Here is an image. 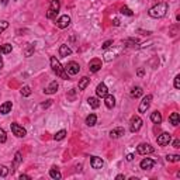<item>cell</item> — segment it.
I'll use <instances>...</instances> for the list:
<instances>
[{
	"label": "cell",
	"instance_id": "obj_34",
	"mask_svg": "<svg viewBox=\"0 0 180 180\" xmlns=\"http://www.w3.org/2000/svg\"><path fill=\"white\" fill-rule=\"evenodd\" d=\"M75 98H76V89H70L69 93H68V100L75 101Z\"/></svg>",
	"mask_w": 180,
	"mask_h": 180
},
{
	"label": "cell",
	"instance_id": "obj_14",
	"mask_svg": "<svg viewBox=\"0 0 180 180\" xmlns=\"http://www.w3.org/2000/svg\"><path fill=\"white\" fill-rule=\"evenodd\" d=\"M96 94H97V97H106L107 94H108V89H107V86L104 83H98L97 87H96Z\"/></svg>",
	"mask_w": 180,
	"mask_h": 180
},
{
	"label": "cell",
	"instance_id": "obj_17",
	"mask_svg": "<svg viewBox=\"0 0 180 180\" xmlns=\"http://www.w3.org/2000/svg\"><path fill=\"white\" fill-rule=\"evenodd\" d=\"M11 108H13V103L11 101H4L3 104H0V114L3 115L8 114L11 111Z\"/></svg>",
	"mask_w": 180,
	"mask_h": 180
},
{
	"label": "cell",
	"instance_id": "obj_43",
	"mask_svg": "<svg viewBox=\"0 0 180 180\" xmlns=\"http://www.w3.org/2000/svg\"><path fill=\"white\" fill-rule=\"evenodd\" d=\"M104 56H106V58H104V59H106V61H111V59L114 58V55H112V53H110V52H107Z\"/></svg>",
	"mask_w": 180,
	"mask_h": 180
},
{
	"label": "cell",
	"instance_id": "obj_50",
	"mask_svg": "<svg viewBox=\"0 0 180 180\" xmlns=\"http://www.w3.org/2000/svg\"><path fill=\"white\" fill-rule=\"evenodd\" d=\"M114 25H120V20L118 18H114V22H112Z\"/></svg>",
	"mask_w": 180,
	"mask_h": 180
},
{
	"label": "cell",
	"instance_id": "obj_15",
	"mask_svg": "<svg viewBox=\"0 0 180 180\" xmlns=\"http://www.w3.org/2000/svg\"><path fill=\"white\" fill-rule=\"evenodd\" d=\"M124 134H125V131H124L122 127H117V128H114V129H111V131H110V138H112V139H117V138L122 137Z\"/></svg>",
	"mask_w": 180,
	"mask_h": 180
},
{
	"label": "cell",
	"instance_id": "obj_12",
	"mask_svg": "<svg viewBox=\"0 0 180 180\" xmlns=\"http://www.w3.org/2000/svg\"><path fill=\"white\" fill-rule=\"evenodd\" d=\"M153 165H155L153 159H151V158H143L139 163V168L142 169V170H149V169L153 168Z\"/></svg>",
	"mask_w": 180,
	"mask_h": 180
},
{
	"label": "cell",
	"instance_id": "obj_23",
	"mask_svg": "<svg viewBox=\"0 0 180 180\" xmlns=\"http://www.w3.org/2000/svg\"><path fill=\"white\" fill-rule=\"evenodd\" d=\"M59 55L61 56H69V55H72V49H70L68 45H61L59 47Z\"/></svg>",
	"mask_w": 180,
	"mask_h": 180
},
{
	"label": "cell",
	"instance_id": "obj_10",
	"mask_svg": "<svg viewBox=\"0 0 180 180\" xmlns=\"http://www.w3.org/2000/svg\"><path fill=\"white\" fill-rule=\"evenodd\" d=\"M101 59H98V58H94V59H92V61L89 62V70H90V73H97L98 70L101 69Z\"/></svg>",
	"mask_w": 180,
	"mask_h": 180
},
{
	"label": "cell",
	"instance_id": "obj_42",
	"mask_svg": "<svg viewBox=\"0 0 180 180\" xmlns=\"http://www.w3.org/2000/svg\"><path fill=\"white\" fill-rule=\"evenodd\" d=\"M173 148H176V149L180 148V139H174L173 141Z\"/></svg>",
	"mask_w": 180,
	"mask_h": 180
},
{
	"label": "cell",
	"instance_id": "obj_32",
	"mask_svg": "<svg viewBox=\"0 0 180 180\" xmlns=\"http://www.w3.org/2000/svg\"><path fill=\"white\" fill-rule=\"evenodd\" d=\"M11 51H13V45H11V44L2 45V53H10Z\"/></svg>",
	"mask_w": 180,
	"mask_h": 180
},
{
	"label": "cell",
	"instance_id": "obj_6",
	"mask_svg": "<svg viewBox=\"0 0 180 180\" xmlns=\"http://www.w3.org/2000/svg\"><path fill=\"white\" fill-rule=\"evenodd\" d=\"M10 128H11V132H13L14 135H16L17 138H24L25 135H27V131H25V128H22L20 124H17V122H13L10 125Z\"/></svg>",
	"mask_w": 180,
	"mask_h": 180
},
{
	"label": "cell",
	"instance_id": "obj_16",
	"mask_svg": "<svg viewBox=\"0 0 180 180\" xmlns=\"http://www.w3.org/2000/svg\"><path fill=\"white\" fill-rule=\"evenodd\" d=\"M58 89H59V84L56 83V80H53V82H51L49 86L44 90V93L45 94H55V93L58 92Z\"/></svg>",
	"mask_w": 180,
	"mask_h": 180
},
{
	"label": "cell",
	"instance_id": "obj_37",
	"mask_svg": "<svg viewBox=\"0 0 180 180\" xmlns=\"http://www.w3.org/2000/svg\"><path fill=\"white\" fill-rule=\"evenodd\" d=\"M125 44L128 45V47H135V45L138 44V39H135V38H129V39H127V41H125Z\"/></svg>",
	"mask_w": 180,
	"mask_h": 180
},
{
	"label": "cell",
	"instance_id": "obj_19",
	"mask_svg": "<svg viewBox=\"0 0 180 180\" xmlns=\"http://www.w3.org/2000/svg\"><path fill=\"white\" fill-rule=\"evenodd\" d=\"M169 122H170L173 127L179 125V124H180V115H179V112H172V114L169 115Z\"/></svg>",
	"mask_w": 180,
	"mask_h": 180
},
{
	"label": "cell",
	"instance_id": "obj_47",
	"mask_svg": "<svg viewBox=\"0 0 180 180\" xmlns=\"http://www.w3.org/2000/svg\"><path fill=\"white\" fill-rule=\"evenodd\" d=\"M176 31H177V28H176V27H173V28L170 30V35H172V37L176 35Z\"/></svg>",
	"mask_w": 180,
	"mask_h": 180
},
{
	"label": "cell",
	"instance_id": "obj_2",
	"mask_svg": "<svg viewBox=\"0 0 180 180\" xmlns=\"http://www.w3.org/2000/svg\"><path fill=\"white\" fill-rule=\"evenodd\" d=\"M49 62H51V68H52V70L56 73V76H58V78L63 79V80H68V79H69V75L66 73L65 68L61 65V62L56 59V56H51Z\"/></svg>",
	"mask_w": 180,
	"mask_h": 180
},
{
	"label": "cell",
	"instance_id": "obj_13",
	"mask_svg": "<svg viewBox=\"0 0 180 180\" xmlns=\"http://www.w3.org/2000/svg\"><path fill=\"white\" fill-rule=\"evenodd\" d=\"M90 166H92L93 169H96V170H98V169H101L104 166V162H103L101 158L92 156V158H90Z\"/></svg>",
	"mask_w": 180,
	"mask_h": 180
},
{
	"label": "cell",
	"instance_id": "obj_18",
	"mask_svg": "<svg viewBox=\"0 0 180 180\" xmlns=\"http://www.w3.org/2000/svg\"><path fill=\"white\" fill-rule=\"evenodd\" d=\"M104 104H106L107 108H114L115 106V97L112 94H107L104 97Z\"/></svg>",
	"mask_w": 180,
	"mask_h": 180
},
{
	"label": "cell",
	"instance_id": "obj_9",
	"mask_svg": "<svg viewBox=\"0 0 180 180\" xmlns=\"http://www.w3.org/2000/svg\"><path fill=\"white\" fill-rule=\"evenodd\" d=\"M172 141V135L169 132H162V134L158 135L156 138V142L159 146H165V145H169V142Z\"/></svg>",
	"mask_w": 180,
	"mask_h": 180
},
{
	"label": "cell",
	"instance_id": "obj_8",
	"mask_svg": "<svg viewBox=\"0 0 180 180\" xmlns=\"http://www.w3.org/2000/svg\"><path fill=\"white\" fill-rule=\"evenodd\" d=\"M137 152L139 155H149V153H153L155 152V148L152 145H149V143H139V145L137 146Z\"/></svg>",
	"mask_w": 180,
	"mask_h": 180
},
{
	"label": "cell",
	"instance_id": "obj_20",
	"mask_svg": "<svg viewBox=\"0 0 180 180\" xmlns=\"http://www.w3.org/2000/svg\"><path fill=\"white\" fill-rule=\"evenodd\" d=\"M142 94H143V90H142V87H141V86H135V87H132V89H131V97L132 98H138V97H141Z\"/></svg>",
	"mask_w": 180,
	"mask_h": 180
},
{
	"label": "cell",
	"instance_id": "obj_38",
	"mask_svg": "<svg viewBox=\"0 0 180 180\" xmlns=\"http://www.w3.org/2000/svg\"><path fill=\"white\" fill-rule=\"evenodd\" d=\"M7 28H8V22L7 21H0V34H2L4 30H7Z\"/></svg>",
	"mask_w": 180,
	"mask_h": 180
},
{
	"label": "cell",
	"instance_id": "obj_1",
	"mask_svg": "<svg viewBox=\"0 0 180 180\" xmlns=\"http://www.w3.org/2000/svg\"><path fill=\"white\" fill-rule=\"evenodd\" d=\"M168 10H169V4L166 2H162V3H158L156 6H153V7L148 11V14L152 18H162V17L166 16Z\"/></svg>",
	"mask_w": 180,
	"mask_h": 180
},
{
	"label": "cell",
	"instance_id": "obj_29",
	"mask_svg": "<svg viewBox=\"0 0 180 180\" xmlns=\"http://www.w3.org/2000/svg\"><path fill=\"white\" fill-rule=\"evenodd\" d=\"M65 137H66V131H65V129H61V131H58L55 135H53V139H55V141H62Z\"/></svg>",
	"mask_w": 180,
	"mask_h": 180
},
{
	"label": "cell",
	"instance_id": "obj_11",
	"mask_svg": "<svg viewBox=\"0 0 180 180\" xmlns=\"http://www.w3.org/2000/svg\"><path fill=\"white\" fill-rule=\"evenodd\" d=\"M70 24V17L68 16V14H65V16H61L58 20H56V25H58L61 30H63V28L69 27Z\"/></svg>",
	"mask_w": 180,
	"mask_h": 180
},
{
	"label": "cell",
	"instance_id": "obj_30",
	"mask_svg": "<svg viewBox=\"0 0 180 180\" xmlns=\"http://www.w3.org/2000/svg\"><path fill=\"white\" fill-rule=\"evenodd\" d=\"M166 160L168 162H180V155H166Z\"/></svg>",
	"mask_w": 180,
	"mask_h": 180
},
{
	"label": "cell",
	"instance_id": "obj_22",
	"mask_svg": "<svg viewBox=\"0 0 180 180\" xmlns=\"http://www.w3.org/2000/svg\"><path fill=\"white\" fill-rule=\"evenodd\" d=\"M151 121L153 124H156V125H158V124H160V122H162V114H160L158 110H156V111H153L151 114Z\"/></svg>",
	"mask_w": 180,
	"mask_h": 180
},
{
	"label": "cell",
	"instance_id": "obj_5",
	"mask_svg": "<svg viewBox=\"0 0 180 180\" xmlns=\"http://www.w3.org/2000/svg\"><path fill=\"white\" fill-rule=\"evenodd\" d=\"M152 98H153V96L152 94H146L145 97L142 98V101L139 103V107H138V111L142 114V112H146V110L149 108V106H151L152 103Z\"/></svg>",
	"mask_w": 180,
	"mask_h": 180
},
{
	"label": "cell",
	"instance_id": "obj_3",
	"mask_svg": "<svg viewBox=\"0 0 180 180\" xmlns=\"http://www.w3.org/2000/svg\"><path fill=\"white\" fill-rule=\"evenodd\" d=\"M59 8H61V2H59V0H52L49 4V8H48V11H47V18H49V20L56 18V16H58V13H59Z\"/></svg>",
	"mask_w": 180,
	"mask_h": 180
},
{
	"label": "cell",
	"instance_id": "obj_48",
	"mask_svg": "<svg viewBox=\"0 0 180 180\" xmlns=\"http://www.w3.org/2000/svg\"><path fill=\"white\" fill-rule=\"evenodd\" d=\"M115 179H117V180H122V179H125V176H124V174H117V176H115Z\"/></svg>",
	"mask_w": 180,
	"mask_h": 180
},
{
	"label": "cell",
	"instance_id": "obj_26",
	"mask_svg": "<svg viewBox=\"0 0 180 180\" xmlns=\"http://www.w3.org/2000/svg\"><path fill=\"white\" fill-rule=\"evenodd\" d=\"M87 103H89V106L92 108H98L100 107V100L97 97H89L87 98Z\"/></svg>",
	"mask_w": 180,
	"mask_h": 180
},
{
	"label": "cell",
	"instance_id": "obj_33",
	"mask_svg": "<svg viewBox=\"0 0 180 180\" xmlns=\"http://www.w3.org/2000/svg\"><path fill=\"white\" fill-rule=\"evenodd\" d=\"M21 94L24 96V97H28V96L31 94V87L27 86V84H25V86H22L21 87Z\"/></svg>",
	"mask_w": 180,
	"mask_h": 180
},
{
	"label": "cell",
	"instance_id": "obj_35",
	"mask_svg": "<svg viewBox=\"0 0 180 180\" xmlns=\"http://www.w3.org/2000/svg\"><path fill=\"white\" fill-rule=\"evenodd\" d=\"M8 174V169L4 165H0V177H6Z\"/></svg>",
	"mask_w": 180,
	"mask_h": 180
},
{
	"label": "cell",
	"instance_id": "obj_4",
	"mask_svg": "<svg viewBox=\"0 0 180 180\" xmlns=\"http://www.w3.org/2000/svg\"><path fill=\"white\" fill-rule=\"evenodd\" d=\"M142 124H143L142 118H141L139 115H134V117L131 118V121H129V131L138 132L141 129V127H142Z\"/></svg>",
	"mask_w": 180,
	"mask_h": 180
},
{
	"label": "cell",
	"instance_id": "obj_41",
	"mask_svg": "<svg viewBox=\"0 0 180 180\" xmlns=\"http://www.w3.org/2000/svg\"><path fill=\"white\" fill-rule=\"evenodd\" d=\"M51 104H52V100H47L45 103H42V104H41V107H42V108H48V107H49Z\"/></svg>",
	"mask_w": 180,
	"mask_h": 180
},
{
	"label": "cell",
	"instance_id": "obj_44",
	"mask_svg": "<svg viewBox=\"0 0 180 180\" xmlns=\"http://www.w3.org/2000/svg\"><path fill=\"white\" fill-rule=\"evenodd\" d=\"M137 75H138V76H141V78H142V76L145 75V70H143V68H139V69H138Z\"/></svg>",
	"mask_w": 180,
	"mask_h": 180
},
{
	"label": "cell",
	"instance_id": "obj_49",
	"mask_svg": "<svg viewBox=\"0 0 180 180\" xmlns=\"http://www.w3.org/2000/svg\"><path fill=\"white\" fill-rule=\"evenodd\" d=\"M3 68V58H2V51H0V69Z\"/></svg>",
	"mask_w": 180,
	"mask_h": 180
},
{
	"label": "cell",
	"instance_id": "obj_36",
	"mask_svg": "<svg viewBox=\"0 0 180 180\" xmlns=\"http://www.w3.org/2000/svg\"><path fill=\"white\" fill-rule=\"evenodd\" d=\"M7 141V135H6V131L3 128H0V143H4Z\"/></svg>",
	"mask_w": 180,
	"mask_h": 180
},
{
	"label": "cell",
	"instance_id": "obj_21",
	"mask_svg": "<svg viewBox=\"0 0 180 180\" xmlns=\"http://www.w3.org/2000/svg\"><path fill=\"white\" fill-rule=\"evenodd\" d=\"M49 176L52 177V179H55V180H59L62 177V174H61V172H59V169L56 168V166H52V168L49 169Z\"/></svg>",
	"mask_w": 180,
	"mask_h": 180
},
{
	"label": "cell",
	"instance_id": "obj_27",
	"mask_svg": "<svg viewBox=\"0 0 180 180\" xmlns=\"http://www.w3.org/2000/svg\"><path fill=\"white\" fill-rule=\"evenodd\" d=\"M21 160H22V155H21V152H16V155H14V165H13V169H11V172H14V169L17 168V166L21 163Z\"/></svg>",
	"mask_w": 180,
	"mask_h": 180
},
{
	"label": "cell",
	"instance_id": "obj_39",
	"mask_svg": "<svg viewBox=\"0 0 180 180\" xmlns=\"http://www.w3.org/2000/svg\"><path fill=\"white\" fill-rule=\"evenodd\" d=\"M174 89H180V75H176L174 78Z\"/></svg>",
	"mask_w": 180,
	"mask_h": 180
},
{
	"label": "cell",
	"instance_id": "obj_51",
	"mask_svg": "<svg viewBox=\"0 0 180 180\" xmlns=\"http://www.w3.org/2000/svg\"><path fill=\"white\" fill-rule=\"evenodd\" d=\"M2 3L6 6V4H7V3H8V0H2Z\"/></svg>",
	"mask_w": 180,
	"mask_h": 180
},
{
	"label": "cell",
	"instance_id": "obj_46",
	"mask_svg": "<svg viewBox=\"0 0 180 180\" xmlns=\"http://www.w3.org/2000/svg\"><path fill=\"white\" fill-rule=\"evenodd\" d=\"M20 179H21V180H30L31 177L27 176V174H21V176H20Z\"/></svg>",
	"mask_w": 180,
	"mask_h": 180
},
{
	"label": "cell",
	"instance_id": "obj_52",
	"mask_svg": "<svg viewBox=\"0 0 180 180\" xmlns=\"http://www.w3.org/2000/svg\"><path fill=\"white\" fill-rule=\"evenodd\" d=\"M0 51H2V47H0Z\"/></svg>",
	"mask_w": 180,
	"mask_h": 180
},
{
	"label": "cell",
	"instance_id": "obj_25",
	"mask_svg": "<svg viewBox=\"0 0 180 180\" xmlns=\"http://www.w3.org/2000/svg\"><path fill=\"white\" fill-rule=\"evenodd\" d=\"M89 83H90V79L87 78V76H83V78L79 80V86H78L79 90H84L87 86H89Z\"/></svg>",
	"mask_w": 180,
	"mask_h": 180
},
{
	"label": "cell",
	"instance_id": "obj_45",
	"mask_svg": "<svg viewBox=\"0 0 180 180\" xmlns=\"http://www.w3.org/2000/svg\"><path fill=\"white\" fill-rule=\"evenodd\" d=\"M127 160H128V162L134 160V155H132V153H128V155H127Z\"/></svg>",
	"mask_w": 180,
	"mask_h": 180
},
{
	"label": "cell",
	"instance_id": "obj_28",
	"mask_svg": "<svg viewBox=\"0 0 180 180\" xmlns=\"http://www.w3.org/2000/svg\"><path fill=\"white\" fill-rule=\"evenodd\" d=\"M34 51H35V45H34V44H28V45H27V48L24 49V56L30 58V56L34 53Z\"/></svg>",
	"mask_w": 180,
	"mask_h": 180
},
{
	"label": "cell",
	"instance_id": "obj_31",
	"mask_svg": "<svg viewBox=\"0 0 180 180\" xmlns=\"http://www.w3.org/2000/svg\"><path fill=\"white\" fill-rule=\"evenodd\" d=\"M120 11H121V14H124V16H129V17H132V16H134V13H132V10H131V8H128V7H127V6H122Z\"/></svg>",
	"mask_w": 180,
	"mask_h": 180
},
{
	"label": "cell",
	"instance_id": "obj_40",
	"mask_svg": "<svg viewBox=\"0 0 180 180\" xmlns=\"http://www.w3.org/2000/svg\"><path fill=\"white\" fill-rule=\"evenodd\" d=\"M111 45H112V39H108V41H106L103 45H101V48H103V49H107V48H110Z\"/></svg>",
	"mask_w": 180,
	"mask_h": 180
},
{
	"label": "cell",
	"instance_id": "obj_7",
	"mask_svg": "<svg viewBox=\"0 0 180 180\" xmlns=\"http://www.w3.org/2000/svg\"><path fill=\"white\" fill-rule=\"evenodd\" d=\"M65 70H66V73L69 76H75L80 72V65H79L78 62H69V63L65 66Z\"/></svg>",
	"mask_w": 180,
	"mask_h": 180
},
{
	"label": "cell",
	"instance_id": "obj_24",
	"mask_svg": "<svg viewBox=\"0 0 180 180\" xmlns=\"http://www.w3.org/2000/svg\"><path fill=\"white\" fill-rule=\"evenodd\" d=\"M96 122H97V115L96 114H89L86 117V125H89V127H93V125H96Z\"/></svg>",
	"mask_w": 180,
	"mask_h": 180
}]
</instances>
